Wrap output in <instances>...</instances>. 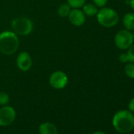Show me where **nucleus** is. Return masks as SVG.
Here are the masks:
<instances>
[{
  "label": "nucleus",
  "mask_w": 134,
  "mask_h": 134,
  "mask_svg": "<svg viewBox=\"0 0 134 134\" xmlns=\"http://www.w3.org/2000/svg\"><path fill=\"white\" fill-rule=\"evenodd\" d=\"M114 128L121 133H127L134 128V115L127 110L118 111L113 117Z\"/></svg>",
  "instance_id": "obj_1"
},
{
  "label": "nucleus",
  "mask_w": 134,
  "mask_h": 134,
  "mask_svg": "<svg viewBox=\"0 0 134 134\" xmlns=\"http://www.w3.org/2000/svg\"><path fill=\"white\" fill-rule=\"evenodd\" d=\"M20 45L18 35L12 31H4L0 33V51L10 55L15 53Z\"/></svg>",
  "instance_id": "obj_2"
},
{
  "label": "nucleus",
  "mask_w": 134,
  "mask_h": 134,
  "mask_svg": "<svg viewBox=\"0 0 134 134\" xmlns=\"http://www.w3.org/2000/svg\"><path fill=\"white\" fill-rule=\"evenodd\" d=\"M96 18L99 24L105 28L114 27L119 21V15L117 11L110 7H102L99 10Z\"/></svg>",
  "instance_id": "obj_3"
},
{
  "label": "nucleus",
  "mask_w": 134,
  "mask_h": 134,
  "mask_svg": "<svg viewBox=\"0 0 134 134\" xmlns=\"http://www.w3.org/2000/svg\"><path fill=\"white\" fill-rule=\"evenodd\" d=\"M13 32L19 36H28L33 30V23L31 19L25 17L14 18L11 22Z\"/></svg>",
  "instance_id": "obj_4"
},
{
  "label": "nucleus",
  "mask_w": 134,
  "mask_h": 134,
  "mask_svg": "<svg viewBox=\"0 0 134 134\" xmlns=\"http://www.w3.org/2000/svg\"><path fill=\"white\" fill-rule=\"evenodd\" d=\"M133 42L132 32L127 29L119 30L114 36L115 46L120 50H127Z\"/></svg>",
  "instance_id": "obj_5"
},
{
  "label": "nucleus",
  "mask_w": 134,
  "mask_h": 134,
  "mask_svg": "<svg viewBox=\"0 0 134 134\" xmlns=\"http://www.w3.org/2000/svg\"><path fill=\"white\" fill-rule=\"evenodd\" d=\"M68 77L66 74L61 70L54 71L51 74L49 78L51 86L55 89H62L68 84Z\"/></svg>",
  "instance_id": "obj_6"
},
{
  "label": "nucleus",
  "mask_w": 134,
  "mask_h": 134,
  "mask_svg": "<svg viewBox=\"0 0 134 134\" xmlns=\"http://www.w3.org/2000/svg\"><path fill=\"white\" fill-rule=\"evenodd\" d=\"M16 118V111L10 106H4L0 108V125L8 126Z\"/></svg>",
  "instance_id": "obj_7"
},
{
  "label": "nucleus",
  "mask_w": 134,
  "mask_h": 134,
  "mask_svg": "<svg viewBox=\"0 0 134 134\" xmlns=\"http://www.w3.org/2000/svg\"><path fill=\"white\" fill-rule=\"evenodd\" d=\"M17 65L18 68L23 72L29 71L32 65V59L30 54L26 51L21 52L17 58Z\"/></svg>",
  "instance_id": "obj_8"
},
{
  "label": "nucleus",
  "mask_w": 134,
  "mask_h": 134,
  "mask_svg": "<svg viewBox=\"0 0 134 134\" xmlns=\"http://www.w3.org/2000/svg\"><path fill=\"white\" fill-rule=\"evenodd\" d=\"M69 20L72 25L77 27L83 25L86 21V17L82 10L79 9H73L68 15Z\"/></svg>",
  "instance_id": "obj_9"
},
{
  "label": "nucleus",
  "mask_w": 134,
  "mask_h": 134,
  "mask_svg": "<svg viewBox=\"0 0 134 134\" xmlns=\"http://www.w3.org/2000/svg\"><path fill=\"white\" fill-rule=\"evenodd\" d=\"M40 134H58L57 127L51 122H43L39 127Z\"/></svg>",
  "instance_id": "obj_10"
},
{
  "label": "nucleus",
  "mask_w": 134,
  "mask_h": 134,
  "mask_svg": "<svg viewBox=\"0 0 134 134\" xmlns=\"http://www.w3.org/2000/svg\"><path fill=\"white\" fill-rule=\"evenodd\" d=\"M122 24L125 29L130 32L134 30V13H126L122 18Z\"/></svg>",
  "instance_id": "obj_11"
},
{
  "label": "nucleus",
  "mask_w": 134,
  "mask_h": 134,
  "mask_svg": "<svg viewBox=\"0 0 134 134\" xmlns=\"http://www.w3.org/2000/svg\"><path fill=\"white\" fill-rule=\"evenodd\" d=\"M83 13L85 16L93 17L96 16L98 13V7L94 3H88L85 4L83 7Z\"/></svg>",
  "instance_id": "obj_12"
},
{
  "label": "nucleus",
  "mask_w": 134,
  "mask_h": 134,
  "mask_svg": "<svg viewBox=\"0 0 134 134\" xmlns=\"http://www.w3.org/2000/svg\"><path fill=\"white\" fill-rule=\"evenodd\" d=\"M70 8L71 7H70V5L68 3H63L59 6L58 9V14L62 18L68 17V15L71 10Z\"/></svg>",
  "instance_id": "obj_13"
},
{
  "label": "nucleus",
  "mask_w": 134,
  "mask_h": 134,
  "mask_svg": "<svg viewBox=\"0 0 134 134\" xmlns=\"http://www.w3.org/2000/svg\"><path fill=\"white\" fill-rule=\"evenodd\" d=\"M124 72L125 75L131 79H134V63L127 62L124 67Z\"/></svg>",
  "instance_id": "obj_14"
},
{
  "label": "nucleus",
  "mask_w": 134,
  "mask_h": 134,
  "mask_svg": "<svg viewBox=\"0 0 134 134\" xmlns=\"http://www.w3.org/2000/svg\"><path fill=\"white\" fill-rule=\"evenodd\" d=\"M86 3V0H67V3L73 9H79Z\"/></svg>",
  "instance_id": "obj_15"
},
{
  "label": "nucleus",
  "mask_w": 134,
  "mask_h": 134,
  "mask_svg": "<svg viewBox=\"0 0 134 134\" xmlns=\"http://www.w3.org/2000/svg\"><path fill=\"white\" fill-rule=\"evenodd\" d=\"M10 97L7 92H0V105L5 106L9 103Z\"/></svg>",
  "instance_id": "obj_16"
},
{
  "label": "nucleus",
  "mask_w": 134,
  "mask_h": 134,
  "mask_svg": "<svg viewBox=\"0 0 134 134\" xmlns=\"http://www.w3.org/2000/svg\"><path fill=\"white\" fill-rule=\"evenodd\" d=\"M128 58H129V62H133L134 63V43H132L126 52Z\"/></svg>",
  "instance_id": "obj_17"
},
{
  "label": "nucleus",
  "mask_w": 134,
  "mask_h": 134,
  "mask_svg": "<svg viewBox=\"0 0 134 134\" xmlns=\"http://www.w3.org/2000/svg\"><path fill=\"white\" fill-rule=\"evenodd\" d=\"M92 1H93V3L97 7L102 8V7H104L107 5L108 0H92Z\"/></svg>",
  "instance_id": "obj_18"
},
{
  "label": "nucleus",
  "mask_w": 134,
  "mask_h": 134,
  "mask_svg": "<svg viewBox=\"0 0 134 134\" xmlns=\"http://www.w3.org/2000/svg\"><path fill=\"white\" fill-rule=\"evenodd\" d=\"M118 60L120 61V62L121 63H127V62H129V58H128V55L126 53H121L118 56Z\"/></svg>",
  "instance_id": "obj_19"
},
{
  "label": "nucleus",
  "mask_w": 134,
  "mask_h": 134,
  "mask_svg": "<svg viewBox=\"0 0 134 134\" xmlns=\"http://www.w3.org/2000/svg\"><path fill=\"white\" fill-rule=\"evenodd\" d=\"M129 110L134 112V98H132L129 103Z\"/></svg>",
  "instance_id": "obj_20"
},
{
  "label": "nucleus",
  "mask_w": 134,
  "mask_h": 134,
  "mask_svg": "<svg viewBox=\"0 0 134 134\" xmlns=\"http://www.w3.org/2000/svg\"><path fill=\"white\" fill-rule=\"evenodd\" d=\"M129 6H130L131 9L134 10V0H129Z\"/></svg>",
  "instance_id": "obj_21"
},
{
  "label": "nucleus",
  "mask_w": 134,
  "mask_h": 134,
  "mask_svg": "<svg viewBox=\"0 0 134 134\" xmlns=\"http://www.w3.org/2000/svg\"><path fill=\"white\" fill-rule=\"evenodd\" d=\"M92 134H105V133L103 132H102V131H96V132H93Z\"/></svg>",
  "instance_id": "obj_22"
},
{
  "label": "nucleus",
  "mask_w": 134,
  "mask_h": 134,
  "mask_svg": "<svg viewBox=\"0 0 134 134\" xmlns=\"http://www.w3.org/2000/svg\"><path fill=\"white\" fill-rule=\"evenodd\" d=\"M132 38H133V40H134V30H132Z\"/></svg>",
  "instance_id": "obj_23"
}]
</instances>
